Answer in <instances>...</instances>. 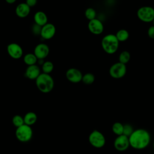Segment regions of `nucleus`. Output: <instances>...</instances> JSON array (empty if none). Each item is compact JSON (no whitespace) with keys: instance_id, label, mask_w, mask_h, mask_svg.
Returning a JSON list of instances; mask_svg holds the SVG:
<instances>
[{"instance_id":"obj_20","label":"nucleus","mask_w":154,"mask_h":154,"mask_svg":"<svg viewBox=\"0 0 154 154\" xmlns=\"http://www.w3.org/2000/svg\"><path fill=\"white\" fill-rule=\"evenodd\" d=\"M131 60V54L128 51H123L119 56V62L126 64Z\"/></svg>"},{"instance_id":"obj_26","label":"nucleus","mask_w":154,"mask_h":154,"mask_svg":"<svg viewBox=\"0 0 154 154\" xmlns=\"http://www.w3.org/2000/svg\"><path fill=\"white\" fill-rule=\"evenodd\" d=\"M134 131V130L132 126L131 125L125 124L123 126V134L129 137L132 134Z\"/></svg>"},{"instance_id":"obj_9","label":"nucleus","mask_w":154,"mask_h":154,"mask_svg":"<svg viewBox=\"0 0 154 154\" xmlns=\"http://www.w3.org/2000/svg\"><path fill=\"white\" fill-rule=\"evenodd\" d=\"M7 51L8 55L15 60L20 58L23 54L22 48L16 43H9L7 46Z\"/></svg>"},{"instance_id":"obj_28","label":"nucleus","mask_w":154,"mask_h":154,"mask_svg":"<svg viewBox=\"0 0 154 154\" xmlns=\"http://www.w3.org/2000/svg\"><path fill=\"white\" fill-rule=\"evenodd\" d=\"M147 35L149 38L154 39V26H150L147 29Z\"/></svg>"},{"instance_id":"obj_32","label":"nucleus","mask_w":154,"mask_h":154,"mask_svg":"<svg viewBox=\"0 0 154 154\" xmlns=\"http://www.w3.org/2000/svg\"><path fill=\"white\" fill-rule=\"evenodd\" d=\"M153 149H154V143H153Z\"/></svg>"},{"instance_id":"obj_16","label":"nucleus","mask_w":154,"mask_h":154,"mask_svg":"<svg viewBox=\"0 0 154 154\" xmlns=\"http://www.w3.org/2000/svg\"><path fill=\"white\" fill-rule=\"evenodd\" d=\"M34 23L37 24L41 26L46 25L48 21V18L46 14L42 11H38L34 14Z\"/></svg>"},{"instance_id":"obj_27","label":"nucleus","mask_w":154,"mask_h":154,"mask_svg":"<svg viewBox=\"0 0 154 154\" xmlns=\"http://www.w3.org/2000/svg\"><path fill=\"white\" fill-rule=\"evenodd\" d=\"M42 27V26H41L37 24L34 23L31 27V31H32V34L35 35H40Z\"/></svg>"},{"instance_id":"obj_14","label":"nucleus","mask_w":154,"mask_h":154,"mask_svg":"<svg viewBox=\"0 0 154 154\" xmlns=\"http://www.w3.org/2000/svg\"><path fill=\"white\" fill-rule=\"evenodd\" d=\"M40 73V68L37 64L27 66L25 72V76L30 80H35Z\"/></svg>"},{"instance_id":"obj_3","label":"nucleus","mask_w":154,"mask_h":154,"mask_svg":"<svg viewBox=\"0 0 154 154\" xmlns=\"http://www.w3.org/2000/svg\"><path fill=\"white\" fill-rule=\"evenodd\" d=\"M119 43L115 34H108L102 38L101 40V46L105 52L111 55L117 51Z\"/></svg>"},{"instance_id":"obj_13","label":"nucleus","mask_w":154,"mask_h":154,"mask_svg":"<svg viewBox=\"0 0 154 154\" xmlns=\"http://www.w3.org/2000/svg\"><path fill=\"white\" fill-rule=\"evenodd\" d=\"M56 33L55 26L51 23H47L42 27L40 36L45 40H49L54 37Z\"/></svg>"},{"instance_id":"obj_31","label":"nucleus","mask_w":154,"mask_h":154,"mask_svg":"<svg viewBox=\"0 0 154 154\" xmlns=\"http://www.w3.org/2000/svg\"><path fill=\"white\" fill-rule=\"evenodd\" d=\"M153 22V25L154 26V19H153V22Z\"/></svg>"},{"instance_id":"obj_29","label":"nucleus","mask_w":154,"mask_h":154,"mask_svg":"<svg viewBox=\"0 0 154 154\" xmlns=\"http://www.w3.org/2000/svg\"><path fill=\"white\" fill-rule=\"evenodd\" d=\"M30 8H32L34 7L37 3V0H26L25 2Z\"/></svg>"},{"instance_id":"obj_1","label":"nucleus","mask_w":154,"mask_h":154,"mask_svg":"<svg viewBox=\"0 0 154 154\" xmlns=\"http://www.w3.org/2000/svg\"><path fill=\"white\" fill-rule=\"evenodd\" d=\"M130 146L137 150L146 148L150 143V135L149 132L144 129L134 130L129 137Z\"/></svg>"},{"instance_id":"obj_5","label":"nucleus","mask_w":154,"mask_h":154,"mask_svg":"<svg viewBox=\"0 0 154 154\" xmlns=\"http://www.w3.org/2000/svg\"><path fill=\"white\" fill-rule=\"evenodd\" d=\"M137 16L143 22H152L154 19V8L150 6L141 7L137 11Z\"/></svg>"},{"instance_id":"obj_23","label":"nucleus","mask_w":154,"mask_h":154,"mask_svg":"<svg viewBox=\"0 0 154 154\" xmlns=\"http://www.w3.org/2000/svg\"><path fill=\"white\" fill-rule=\"evenodd\" d=\"M95 81V76L91 73H86L82 76V82L85 85H91Z\"/></svg>"},{"instance_id":"obj_18","label":"nucleus","mask_w":154,"mask_h":154,"mask_svg":"<svg viewBox=\"0 0 154 154\" xmlns=\"http://www.w3.org/2000/svg\"><path fill=\"white\" fill-rule=\"evenodd\" d=\"M23 60L24 63L28 66L36 64L37 63L38 59L34 53H28L23 56Z\"/></svg>"},{"instance_id":"obj_15","label":"nucleus","mask_w":154,"mask_h":154,"mask_svg":"<svg viewBox=\"0 0 154 154\" xmlns=\"http://www.w3.org/2000/svg\"><path fill=\"white\" fill-rule=\"evenodd\" d=\"M31 11V8L25 3L22 2L19 4L15 8V13L19 18L26 17Z\"/></svg>"},{"instance_id":"obj_7","label":"nucleus","mask_w":154,"mask_h":154,"mask_svg":"<svg viewBox=\"0 0 154 154\" xmlns=\"http://www.w3.org/2000/svg\"><path fill=\"white\" fill-rule=\"evenodd\" d=\"M127 72L126 64L120 62L114 63L111 66L109 69V74L114 79H120L125 76Z\"/></svg>"},{"instance_id":"obj_25","label":"nucleus","mask_w":154,"mask_h":154,"mask_svg":"<svg viewBox=\"0 0 154 154\" xmlns=\"http://www.w3.org/2000/svg\"><path fill=\"white\" fill-rule=\"evenodd\" d=\"M12 123L13 125L17 128H19L25 124L23 117L20 115H15L12 119Z\"/></svg>"},{"instance_id":"obj_2","label":"nucleus","mask_w":154,"mask_h":154,"mask_svg":"<svg viewBox=\"0 0 154 154\" xmlns=\"http://www.w3.org/2000/svg\"><path fill=\"white\" fill-rule=\"evenodd\" d=\"M35 81L38 90L43 93L51 92L54 87V81L50 74L41 73Z\"/></svg>"},{"instance_id":"obj_19","label":"nucleus","mask_w":154,"mask_h":154,"mask_svg":"<svg viewBox=\"0 0 154 154\" xmlns=\"http://www.w3.org/2000/svg\"><path fill=\"white\" fill-rule=\"evenodd\" d=\"M115 35L119 42H124L126 41L129 37V32L125 29H120L118 30Z\"/></svg>"},{"instance_id":"obj_21","label":"nucleus","mask_w":154,"mask_h":154,"mask_svg":"<svg viewBox=\"0 0 154 154\" xmlns=\"http://www.w3.org/2000/svg\"><path fill=\"white\" fill-rule=\"evenodd\" d=\"M54 68V64L50 61H45L42 65V73L50 74L53 71Z\"/></svg>"},{"instance_id":"obj_8","label":"nucleus","mask_w":154,"mask_h":154,"mask_svg":"<svg viewBox=\"0 0 154 154\" xmlns=\"http://www.w3.org/2000/svg\"><path fill=\"white\" fill-rule=\"evenodd\" d=\"M130 146L129 137L122 134L117 136L114 141V147L116 150L119 152H123L127 150Z\"/></svg>"},{"instance_id":"obj_30","label":"nucleus","mask_w":154,"mask_h":154,"mask_svg":"<svg viewBox=\"0 0 154 154\" xmlns=\"http://www.w3.org/2000/svg\"><path fill=\"white\" fill-rule=\"evenodd\" d=\"M5 1L8 4H13L15 3L17 0H5Z\"/></svg>"},{"instance_id":"obj_17","label":"nucleus","mask_w":154,"mask_h":154,"mask_svg":"<svg viewBox=\"0 0 154 154\" xmlns=\"http://www.w3.org/2000/svg\"><path fill=\"white\" fill-rule=\"evenodd\" d=\"M23 119L25 124L31 126L36 123L37 120V116L35 112L29 111L25 114L23 117Z\"/></svg>"},{"instance_id":"obj_12","label":"nucleus","mask_w":154,"mask_h":154,"mask_svg":"<svg viewBox=\"0 0 154 154\" xmlns=\"http://www.w3.org/2000/svg\"><path fill=\"white\" fill-rule=\"evenodd\" d=\"M33 53L38 60H44L49 54V48L47 44L40 43L35 46Z\"/></svg>"},{"instance_id":"obj_22","label":"nucleus","mask_w":154,"mask_h":154,"mask_svg":"<svg viewBox=\"0 0 154 154\" xmlns=\"http://www.w3.org/2000/svg\"><path fill=\"white\" fill-rule=\"evenodd\" d=\"M123 126L120 122H115L112 126V131L117 136L122 135L123 133Z\"/></svg>"},{"instance_id":"obj_11","label":"nucleus","mask_w":154,"mask_h":154,"mask_svg":"<svg viewBox=\"0 0 154 154\" xmlns=\"http://www.w3.org/2000/svg\"><path fill=\"white\" fill-rule=\"evenodd\" d=\"M88 29L93 34L99 35L103 32L104 26L102 22L100 19L96 18L88 22Z\"/></svg>"},{"instance_id":"obj_4","label":"nucleus","mask_w":154,"mask_h":154,"mask_svg":"<svg viewBox=\"0 0 154 154\" xmlns=\"http://www.w3.org/2000/svg\"><path fill=\"white\" fill-rule=\"evenodd\" d=\"M15 135L16 137L19 141L22 143H26L31 140L33 132L30 126L24 124L22 126L16 128Z\"/></svg>"},{"instance_id":"obj_24","label":"nucleus","mask_w":154,"mask_h":154,"mask_svg":"<svg viewBox=\"0 0 154 154\" xmlns=\"http://www.w3.org/2000/svg\"><path fill=\"white\" fill-rule=\"evenodd\" d=\"M84 15L86 19H87L89 21L96 18V10L92 7L87 8L84 12Z\"/></svg>"},{"instance_id":"obj_6","label":"nucleus","mask_w":154,"mask_h":154,"mask_svg":"<svg viewBox=\"0 0 154 154\" xmlns=\"http://www.w3.org/2000/svg\"><path fill=\"white\" fill-rule=\"evenodd\" d=\"M88 141L92 146L98 149L103 147L106 143L105 136L101 132L97 130H94L90 134Z\"/></svg>"},{"instance_id":"obj_10","label":"nucleus","mask_w":154,"mask_h":154,"mask_svg":"<svg viewBox=\"0 0 154 154\" xmlns=\"http://www.w3.org/2000/svg\"><path fill=\"white\" fill-rule=\"evenodd\" d=\"M82 73L80 70L72 67L67 70L66 72V77L67 79L72 83H78L82 81Z\"/></svg>"}]
</instances>
